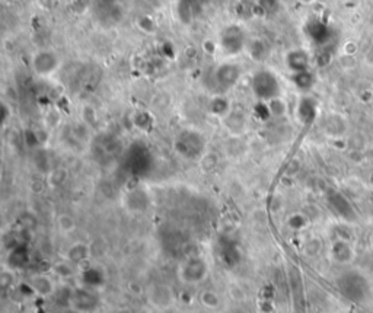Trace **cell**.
<instances>
[{
    "mask_svg": "<svg viewBox=\"0 0 373 313\" xmlns=\"http://www.w3.org/2000/svg\"><path fill=\"white\" fill-rule=\"evenodd\" d=\"M210 272V267L203 256H188L185 261L181 262L178 268V277L184 284L196 286L207 278Z\"/></svg>",
    "mask_w": 373,
    "mask_h": 313,
    "instance_id": "obj_1",
    "label": "cell"
},
{
    "mask_svg": "<svg viewBox=\"0 0 373 313\" xmlns=\"http://www.w3.org/2000/svg\"><path fill=\"white\" fill-rule=\"evenodd\" d=\"M252 92L258 99L268 102L270 99L280 96V85L271 71L261 70L252 77Z\"/></svg>",
    "mask_w": 373,
    "mask_h": 313,
    "instance_id": "obj_2",
    "label": "cell"
},
{
    "mask_svg": "<svg viewBox=\"0 0 373 313\" xmlns=\"http://www.w3.org/2000/svg\"><path fill=\"white\" fill-rule=\"evenodd\" d=\"M60 67V59L53 51H38L32 59V70L38 76H51Z\"/></svg>",
    "mask_w": 373,
    "mask_h": 313,
    "instance_id": "obj_3",
    "label": "cell"
},
{
    "mask_svg": "<svg viewBox=\"0 0 373 313\" xmlns=\"http://www.w3.org/2000/svg\"><path fill=\"white\" fill-rule=\"evenodd\" d=\"M329 255H331V259L334 262H337L340 265H347V264H350L351 261L354 259V249H353V246L347 241L337 239L331 245Z\"/></svg>",
    "mask_w": 373,
    "mask_h": 313,
    "instance_id": "obj_4",
    "label": "cell"
},
{
    "mask_svg": "<svg viewBox=\"0 0 373 313\" xmlns=\"http://www.w3.org/2000/svg\"><path fill=\"white\" fill-rule=\"evenodd\" d=\"M216 82L222 89H229L236 85L241 77V68L235 64H223L215 73Z\"/></svg>",
    "mask_w": 373,
    "mask_h": 313,
    "instance_id": "obj_5",
    "label": "cell"
},
{
    "mask_svg": "<svg viewBox=\"0 0 373 313\" xmlns=\"http://www.w3.org/2000/svg\"><path fill=\"white\" fill-rule=\"evenodd\" d=\"M286 63L293 73H300V71H306L309 62H307V56L305 51L295 50V51H290L287 54Z\"/></svg>",
    "mask_w": 373,
    "mask_h": 313,
    "instance_id": "obj_6",
    "label": "cell"
},
{
    "mask_svg": "<svg viewBox=\"0 0 373 313\" xmlns=\"http://www.w3.org/2000/svg\"><path fill=\"white\" fill-rule=\"evenodd\" d=\"M29 287L34 291H37L41 296H48L54 290V284L51 281L50 277H47L44 274H37L31 278L29 281Z\"/></svg>",
    "mask_w": 373,
    "mask_h": 313,
    "instance_id": "obj_7",
    "label": "cell"
},
{
    "mask_svg": "<svg viewBox=\"0 0 373 313\" xmlns=\"http://www.w3.org/2000/svg\"><path fill=\"white\" fill-rule=\"evenodd\" d=\"M209 110H210V112H212L213 115L220 117V118H224L229 112L232 111V110H230V104H229L227 99L223 98V96H216V98H213V99L210 101V104H209Z\"/></svg>",
    "mask_w": 373,
    "mask_h": 313,
    "instance_id": "obj_8",
    "label": "cell"
},
{
    "mask_svg": "<svg viewBox=\"0 0 373 313\" xmlns=\"http://www.w3.org/2000/svg\"><path fill=\"white\" fill-rule=\"evenodd\" d=\"M89 256V249L86 245L82 244H75L69 248L67 250V259L72 262H82Z\"/></svg>",
    "mask_w": 373,
    "mask_h": 313,
    "instance_id": "obj_9",
    "label": "cell"
},
{
    "mask_svg": "<svg viewBox=\"0 0 373 313\" xmlns=\"http://www.w3.org/2000/svg\"><path fill=\"white\" fill-rule=\"evenodd\" d=\"M267 107H268L270 115H274V117H283L287 112V104L282 96L270 99L267 102Z\"/></svg>",
    "mask_w": 373,
    "mask_h": 313,
    "instance_id": "obj_10",
    "label": "cell"
},
{
    "mask_svg": "<svg viewBox=\"0 0 373 313\" xmlns=\"http://www.w3.org/2000/svg\"><path fill=\"white\" fill-rule=\"evenodd\" d=\"M201 299H203L204 305L209 306V308H216L219 305V297L213 291H204L203 296H201Z\"/></svg>",
    "mask_w": 373,
    "mask_h": 313,
    "instance_id": "obj_11",
    "label": "cell"
},
{
    "mask_svg": "<svg viewBox=\"0 0 373 313\" xmlns=\"http://www.w3.org/2000/svg\"><path fill=\"white\" fill-rule=\"evenodd\" d=\"M343 53L347 56V57H353L356 53H357V44L353 43V41H349L346 44L343 45Z\"/></svg>",
    "mask_w": 373,
    "mask_h": 313,
    "instance_id": "obj_12",
    "label": "cell"
},
{
    "mask_svg": "<svg viewBox=\"0 0 373 313\" xmlns=\"http://www.w3.org/2000/svg\"><path fill=\"white\" fill-rule=\"evenodd\" d=\"M216 44L213 43V41H206L204 43V51L206 53H209V54H215L216 53Z\"/></svg>",
    "mask_w": 373,
    "mask_h": 313,
    "instance_id": "obj_13",
    "label": "cell"
},
{
    "mask_svg": "<svg viewBox=\"0 0 373 313\" xmlns=\"http://www.w3.org/2000/svg\"><path fill=\"white\" fill-rule=\"evenodd\" d=\"M302 3H305V4H310V3H313L315 0H300Z\"/></svg>",
    "mask_w": 373,
    "mask_h": 313,
    "instance_id": "obj_14",
    "label": "cell"
},
{
    "mask_svg": "<svg viewBox=\"0 0 373 313\" xmlns=\"http://www.w3.org/2000/svg\"><path fill=\"white\" fill-rule=\"evenodd\" d=\"M369 244H371V248L373 249V233L371 235V238H369Z\"/></svg>",
    "mask_w": 373,
    "mask_h": 313,
    "instance_id": "obj_15",
    "label": "cell"
}]
</instances>
